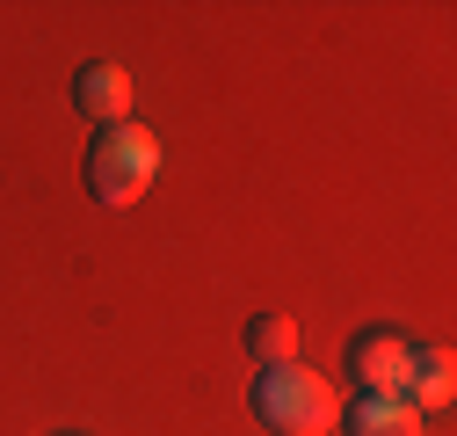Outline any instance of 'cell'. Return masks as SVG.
Returning a JSON list of instances; mask_svg holds the SVG:
<instances>
[{
    "label": "cell",
    "instance_id": "1",
    "mask_svg": "<svg viewBox=\"0 0 457 436\" xmlns=\"http://www.w3.org/2000/svg\"><path fill=\"white\" fill-rule=\"evenodd\" d=\"M153 175H160V138H153L145 124H109V131H95V146H87V197H95V204L124 211V204H138V197L153 189Z\"/></svg>",
    "mask_w": 457,
    "mask_h": 436
},
{
    "label": "cell",
    "instance_id": "2",
    "mask_svg": "<svg viewBox=\"0 0 457 436\" xmlns=\"http://www.w3.org/2000/svg\"><path fill=\"white\" fill-rule=\"evenodd\" d=\"M254 415L276 429V436H327L334 422H341V400H334V386L320 371H305V364H269L262 378H254Z\"/></svg>",
    "mask_w": 457,
    "mask_h": 436
},
{
    "label": "cell",
    "instance_id": "3",
    "mask_svg": "<svg viewBox=\"0 0 457 436\" xmlns=\"http://www.w3.org/2000/svg\"><path fill=\"white\" fill-rule=\"evenodd\" d=\"M407 356H414L407 335H392V327H363L341 364H349V378H356L370 400H407Z\"/></svg>",
    "mask_w": 457,
    "mask_h": 436
},
{
    "label": "cell",
    "instance_id": "4",
    "mask_svg": "<svg viewBox=\"0 0 457 436\" xmlns=\"http://www.w3.org/2000/svg\"><path fill=\"white\" fill-rule=\"evenodd\" d=\"M73 109L87 124H131V73L117 66V59H95V66H80L73 73Z\"/></svg>",
    "mask_w": 457,
    "mask_h": 436
},
{
    "label": "cell",
    "instance_id": "5",
    "mask_svg": "<svg viewBox=\"0 0 457 436\" xmlns=\"http://www.w3.org/2000/svg\"><path fill=\"white\" fill-rule=\"evenodd\" d=\"M450 393H457L450 349H443V342H421V349L407 356V407H414V415H436V407H450Z\"/></svg>",
    "mask_w": 457,
    "mask_h": 436
},
{
    "label": "cell",
    "instance_id": "6",
    "mask_svg": "<svg viewBox=\"0 0 457 436\" xmlns=\"http://www.w3.org/2000/svg\"><path fill=\"white\" fill-rule=\"evenodd\" d=\"M334 429H341V436H428L407 400H370V393L356 400V415H341Z\"/></svg>",
    "mask_w": 457,
    "mask_h": 436
},
{
    "label": "cell",
    "instance_id": "7",
    "mask_svg": "<svg viewBox=\"0 0 457 436\" xmlns=\"http://www.w3.org/2000/svg\"><path fill=\"white\" fill-rule=\"evenodd\" d=\"M298 349H305V335H298V320L291 313H254L247 320V356L269 371V364H298Z\"/></svg>",
    "mask_w": 457,
    "mask_h": 436
}]
</instances>
